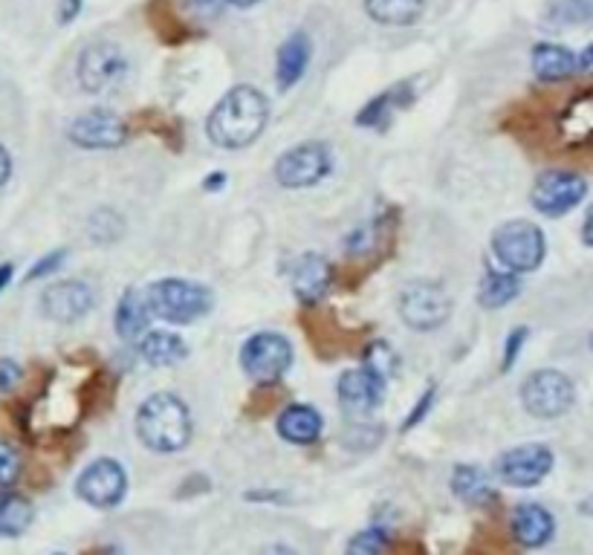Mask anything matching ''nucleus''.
Wrapping results in <instances>:
<instances>
[{
  "label": "nucleus",
  "mask_w": 593,
  "mask_h": 555,
  "mask_svg": "<svg viewBox=\"0 0 593 555\" xmlns=\"http://www.w3.org/2000/svg\"><path fill=\"white\" fill-rule=\"evenodd\" d=\"M432 403H434V390H426V397H423V403H419L417 408H414L412 419H405L403 432H408V428H412V426H417L419 419H423V414H426V408H428V405H432Z\"/></svg>",
  "instance_id": "nucleus-35"
},
{
  "label": "nucleus",
  "mask_w": 593,
  "mask_h": 555,
  "mask_svg": "<svg viewBox=\"0 0 593 555\" xmlns=\"http://www.w3.org/2000/svg\"><path fill=\"white\" fill-rule=\"evenodd\" d=\"M330 264L322 255L307 252L298 258L296 269H293V293L302 304H318L330 289Z\"/></svg>",
  "instance_id": "nucleus-16"
},
{
  "label": "nucleus",
  "mask_w": 593,
  "mask_h": 555,
  "mask_svg": "<svg viewBox=\"0 0 593 555\" xmlns=\"http://www.w3.org/2000/svg\"><path fill=\"white\" fill-rule=\"evenodd\" d=\"M365 9L374 21L388 27H408L423 14L426 0H365Z\"/></svg>",
  "instance_id": "nucleus-24"
},
{
  "label": "nucleus",
  "mask_w": 593,
  "mask_h": 555,
  "mask_svg": "<svg viewBox=\"0 0 593 555\" xmlns=\"http://www.w3.org/2000/svg\"><path fill=\"white\" fill-rule=\"evenodd\" d=\"M339 403L345 405V412L350 414H368L374 412L376 405L383 403L385 397V379H379L376 374H370L368 368L345 370L339 376Z\"/></svg>",
  "instance_id": "nucleus-15"
},
{
  "label": "nucleus",
  "mask_w": 593,
  "mask_h": 555,
  "mask_svg": "<svg viewBox=\"0 0 593 555\" xmlns=\"http://www.w3.org/2000/svg\"><path fill=\"white\" fill-rule=\"evenodd\" d=\"M29 524H32V506L27 501L14 498V495L0 498V538L21 535Z\"/></svg>",
  "instance_id": "nucleus-26"
},
{
  "label": "nucleus",
  "mask_w": 593,
  "mask_h": 555,
  "mask_svg": "<svg viewBox=\"0 0 593 555\" xmlns=\"http://www.w3.org/2000/svg\"><path fill=\"white\" fill-rule=\"evenodd\" d=\"M70 139L81 148L90 151H105V148H119L128 139V128L116 113L110 110H90L81 113L76 122L70 125Z\"/></svg>",
  "instance_id": "nucleus-14"
},
{
  "label": "nucleus",
  "mask_w": 593,
  "mask_h": 555,
  "mask_svg": "<svg viewBox=\"0 0 593 555\" xmlns=\"http://www.w3.org/2000/svg\"><path fill=\"white\" fill-rule=\"evenodd\" d=\"M278 434L287 443H298V446L316 443L318 434H322V417H318V412H313L310 405H289L278 417Z\"/></svg>",
  "instance_id": "nucleus-19"
},
{
  "label": "nucleus",
  "mask_w": 593,
  "mask_h": 555,
  "mask_svg": "<svg viewBox=\"0 0 593 555\" xmlns=\"http://www.w3.org/2000/svg\"><path fill=\"white\" fill-rule=\"evenodd\" d=\"M137 434L154 452H162V455L180 452L191 437V417H188L186 403L174 394L148 397L137 414Z\"/></svg>",
  "instance_id": "nucleus-2"
},
{
  "label": "nucleus",
  "mask_w": 593,
  "mask_h": 555,
  "mask_svg": "<svg viewBox=\"0 0 593 555\" xmlns=\"http://www.w3.org/2000/svg\"><path fill=\"white\" fill-rule=\"evenodd\" d=\"M61 260H65V252H50L43 260H38L36 267L29 269L27 281H36V278H43V275L56 272V269L61 267Z\"/></svg>",
  "instance_id": "nucleus-31"
},
{
  "label": "nucleus",
  "mask_w": 593,
  "mask_h": 555,
  "mask_svg": "<svg viewBox=\"0 0 593 555\" xmlns=\"http://www.w3.org/2000/svg\"><path fill=\"white\" fill-rule=\"evenodd\" d=\"M18 475H21V460H18V452H14L9 443L0 440V489L14 486Z\"/></svg>",
  "instance_id": "nucleus-29"
},
{
  "label": "nucleus",
  "mask_w": 593,
  "mask_h": 555,
  "mask_svg": "<svg viewBox=\"0 0 593 555\" xmlns=\"http://www.w3.org/2000/svg\"><path fill=\"white\" fill-rule=\"evenodd\" d=\"M553 469V452L538 443L510 448L498 460V475L510 486H535Z\"/></svg>",
  "instance_id": "nucleus-12"
},
{
  "label": "nucleus",
  "mask_w": 593,
  "mask_h": 555,
  "mask_svg": "<svg viewBox=\"0 0 593 555\" xmlns=\"http://www.w3.org/2000/svg\"><path fill=\"white\" fill-rule=\"evenodd\" d=\"M145 304L154 318L171 321V325H191L195 318L206 316L211 310V293L200 284L180 281V278H166L148 287Z\"/></svg>",
  "instance_id": "nucleus-3"
},
{
  "label": "nucleus",
  "mask_w": 593,
  "mask_h": 555,
  "mask_svg": "<svg viewBox=\"0 0 593 555\" xmlns=\"http://www.w3.org/2000/svg\"><path fill=\"white\" fill-rule=\"evenodd\" d=\"M533 70L542 81H562L567 79L576 67V56L571 50H564L559 43H535L533 47Z\"/></svg>",
  "instance_id": "nucleus-20"
},
{
  "label": "nucleus",
  "mask_w": 593,
  "mask_h": 555,
  "mask_svg": "<svg viewBox=\"0 0 593 555\" xmlns=\"http://www.w3.org/2000/svg\"><path fill=\"white\" fill-rule=\"evenodd\" d=\"M267 119L269 105L264 93L255 87H235L217 101L206 130H209L211 142L220 148H246L260 137V130L267 128Z\"/></svg>",
  "instance_id": "nucleus-1"
},
{
  "label": "nucleus",
  "mask_w": 593,
  "mask_h": 555,
  "mask_svg": "<svg viewBox=\"0 0 593 555\" xmlns=\"http://www.w3.org/2000/svg\"><path fill=\"white\" fill-rule=\"evenodd\" d=\"M93 310V289L81 281H61L43 289L41 313L58 325H76Z\"/></svg>",
  "instance_id": "nucleus-13"
},
{
  "label": "nucleus",
  "mask_w": 593,
  "mask_h": 555,
  "mask_svg": "<svg viewBox=\"0 0 593 555\" xmlns=\"http://www.w3.org/2000/svg\"><path fill=\"white\" fill-rule=\"evenodd\" d=\"M544 249L542 229L530 220H510L492 238V252L510 272H533L544 260Z\"/></svg>",
  "instance_id": "nucleus-4"
},
{
  "label": "nucleus",
  "mask_w": 593,
  "mask_h": 555,
  "mask_svg": "<svg viewBox=\"0 0 593 555\" xmlns=\"http://www.w3.org/2000/svg\"><path fill=\"white\" fill-rule=\"evenodd\" d=\"M79 9H81V0H65V3H61V9H58V21L70 23L72 18L79 14Z\"/></svg>",
  "instance_id": "nucleus-36"
},
{
  "label": "nucleus",
  "mask_w": 593,
  "mask_h": 555,
  "mask_svg": "<svg viewBox=\"0 0 593 555\" xmlns=\"http://www.w3.org/2000/svg\"><path fill=\"white\" fill-rule=\"evenodd\" d=\"M448 313H452V301L441 284L412 281L399 293V318L412 330H434L446 325Z\"/></svg>",
  "instance_id": "nucleus-5"
},
{
  "label": "nucleus",
  "mask_w": 593,
  "mask_h": 555,
  "mask_svg": "<svg viewBox=\"0 0 593 555\" xmlns=\"http://www.w3.org/2000/svg\"><path fill=\"white\" fill-rule=\"evenodd\" d=\"M310 65V38L304 32H293L278 50V65H275V76H278V87L289 90L293 85H298Z\"/></svg>",
  "instance_id": "nucleus-18"
},
{
  "label": "nucleus",
  "mask_w": 593,
  "mask_h": 555,
  "mask_svg": "<svg viewBox=\"0 0 593 555\" xmlns=\"http://www.w3.org/2000/svg\"><path fill=\"white\" fill-rule=\"evenodd\" d=\"M9 174H12V159H9L7 148L0 145V186L9 180Z\"/></svg>",
  "instance_id": "nucleus-37"
},
{
  "label": "nucleus",
  "mask_w": 593,
  "mask_h": 555,
  "mask_svg": "<svg viewBox=\"0 0 593 555\" xmlns=\"http://www.w3.org/2000/svg\"><path fill=\"white\" fill-rule=\"evenodd\" d=\"M452 489H455L457 498L475 506H484L495 498L486 475L481 469H475V466H457L455 475H452Z\"/></svg>",
  "instance_id": "nucleus-25"
},
{
  "label": "nucleus",
  "mask_w": 593,
  "mask_h": 555,
  "mask_svg": "<svg viewBox=\"0 0 593 555\" xmlns=\"http://www.w3.org/2000/svg\"><path fill=\"white\" fill-rule=\"evenodd\" d=\"M9 278H12V267H9V264H7V267H0V289L7 287Z\"/></svg>",
  "instance_id": "nucleus-39"
},
{
  "label": "nucleus",
  "mask_w": 593,
  "mask_h": 555,
  "mask_svg": "<svg viewBox=\"0 0 593 555\" xmlns=\"http://www.w3.org/2000/svg\"><path fill=\"white\" fill-rule=\"evenodd\" d=\"M226 3H231V7H238V9H246V7H255V3H260V0H226Z\"/></svg>",
  "instance_id": "nucleus-40"
},
{
  "label": "nucleus",
  "mask_w": 593,
  "mask_h": 555,
  "mask_svg": "<svg viewBox=\"0 0 593 555\" xmlns=\"http://www.w3.org/2000/svg\"><path fill=\"white\" fill-rule=\"evenodd\" d=\"M385 547H388V529L370 527L347 544V555H383Z\"/></svg>",
  "instance_id": "nucleus-28"
},
{
  "label": "nucleus",
  "mask_w": 593,
  "mask_h": 555,
  "mask_svg": "<svg viewBox=\"0 0 593 555\" xmlns=\"http://www.w3.org/2000/svg\"><path fill=\"white\" fill-rule=\"evenodd\" d=\"M125 489H128V477L116 460L90 463L76 484L79 498L96 509H113L125 498Z\"/></svg>",
  "instance_id": "nucleus-11"
},
{
  "label": "nucleus",
  "mask_w": 593,
  "mask_h": 555,
  "mask_svg": "<svg viewBox=\"0 0 593 555\" xmlns=\"http://www.w3.org/2000/svg\"><path fill=\"white\" fill-rule=\"evenodd\" d=\"M139 354L154 368H168V365H177V361L186 359V341L168 330L148 333L142 345H139Z\"/></svg>",
  "instance_id": "nucleus-22"
},
{
  "label": "nucleus",
  "mask_w": 593,
  "mask_h": 555,
  "mask_svg": "<svg viewBox=\"0 0 593 555\" xmlns=\"http://www.w3.org/2000/svg\"><path fill=\"white\" fill-rule=\"evenodd\" d=\"M556 521L538 504H524L513 513V535L524 547H544L553 538Z\"/></svg>",
  "instance_id": "nucleus-17"
},
{
  "label": "nucleus",
  "mask_w": 593,
  "mask_h": 555,
  "mask_svg": "<svg viewBox=\"0 0 593 555\" xmlns=\"http://www.w3.org/2000/svg\"><path fill=\"white\" fill-rule=\"evenodd\" d=\"M591 9H593V0H571V3L564 7V21L587 23L591 21Z\"/></svg>",
  "instance_id": "nucleus-32"
},
{
  "label": "nucleus",
  "mask_w": 593,
  "mask_h": 555,
  "mask_svg": "<svg viewBox=\"0 0 593 555\" xmlns=\"http://www.w3.org/2000/svg\"><path fill=\"white\" fill-rule=\"evenodd\" d=\"M18 379H21V368L9 359L0 361V390H9Z\"/></svg>",
  "instance_id": "nucleus-34"
},
{
  "label": "nucleus",
  "mask_w": 593,
  "mask_h": 555,
  "mask_svg": "<svg viewBox=\"0 0 593 555\" xmlns=\"http://www.w3.org/2000/svg\"><path fill=\"white\" fill-rule=\"evenodd\" d=\"M521 403L535 419H556L573 405V383L559 370H535L521 385Z\"/></svg>",
  "instance_id": "nucleus-6"
},
{
  "label": "nucleus",
  "mask_w": 593,
  "mask_h": 555,
  "mask_svg": "<svg viewBox=\"0 0 593 555\" xmlns=\"http://www.w3.org/2000/svg\"><path fill=\"white\" fill-rule=\"evenodd\" d=\"M521 293V278L518 272H501V269L486 267L484 281H481V289H477V301L484 304L486 310H495V307H504V304L513 301Z\"/></svg>",
  "instance_id": "nucleus-23"
},
{
  "label": "nucleus",
  "mask_w": 593,
  "mask_h": 555,
  "mask_svg": "<svg viewBox=\"0 0 593 555\" xmlns=\"http://www.w3.org/2000/svg\"><path fill=\"white\" fill-rule=\"evenodd\" d=\"M148 304H145L142 293L137 289H128L119 301V310H116V333L122 336L125 341H137L145 330H148Z\"/></svg>",
  "instance_id": "nucleus-21"
},
{
  "label": "nucleus",
  "mask_w": 593,
  "mask_h": 555,
  "mask_svg": "<svg viewBox=\"0 0 593 555\" xmlns=\"http://www.w3.org/2000/svg\"><path fill=\"white\" fill-rule=\"evenodd\" d=\"M128 76V58L116 43H90L79 56V85L87 93L113 90Z\"/></svg>",
  "instance_id": "nucleus-8"
},
{
  "label": "nucleus",
  "mask_w": 593,
  "mask_h": 555,
  "mask_svg": "<svg viewBox=\"0 0 593 555\" xmlns=\"http://www.w3.org/2000/svg\"><path fill=\"white\" fill-rule=\"evenodd\" d=\"M394 101H397V93H394V90H391V93H383L379 99L370 101L368 108L362 110L356 122H359V125H376L379 119H383V116L391 113V108H394Z\"/></svg>",
  "instance_id": "nucleus-30"
},
{
  "label": "nucleus",
  "mask_w": 593,
  "mask_h": 555,
  "mask_svg": "<svg viewBox=\"0 0 593 555\" xmlns=\"http://www.w3.org/2000/svg\"><path fill=\"white\" fill-rule=\"evenodd\" d=\"M260 555H298V553H296V549L284 547V544H275V547H267Z\"/></svg>",
  "instance_id": "nucleus-38"
},
{
  "label": "nucleus",
  "mask_w": 593,
  "mask_h": 555,
  "mask_svg": "<svg viewBox=\"0 0 593 555\" xmlns=\"http://www.w3.org/2000/svg\"><path fill=\"white\" fill-rule=\"evenodd\" d=\"M293 365V347L278 333H258L240 350V368L255 383H275Z\"/></svg>",
  "instance_id": "nucleus-7"
},
{
  "label": "nucleus",
  "mask_w": 593,
  "mask_h": 555,
  "mask_svg": "<svg viewBox=\"0 0 593 555\" xmlns=\"http://www.w3.org/2000/svg\"><path fill=\"white\" fill-rule=\"evenodd\" d=\"M330 171V153L325 145L307 142L284 153L275 166V180L284 188H310L322 182Z\"/></svg>",
  "instance_id": "nucleus-10"
},
{
  "label": "nucleus",
  "mask_w": 593,
  "mask_h": 555,
  "mask_svg": "<svg viewBox=\"0 0 593 555\" xmlns=\"http://www.w3.org/2000/svg\"><path fill=\"white\" fill-rule=\"evenodd\" d=\"M362 368H368L370 374H376L379 379H388L394 370H397V356L391 350L388 345L383 341H376V345L368 347V354H365V365Z\"/></svg>",
  "instance_id": "nucleus-27"
},
{
  "label": "nucleus",
  "mask_w": 593,
  "mask_h": 555,
  "mask_svg": "<svg viewBox=\"0 0 593 555\" xmlns=\"http://www.w3.org/2000/svg\"><path fill=\"white\" fill-rule=\"evenodd\" d=\"M524 341H527V330H524V327H521V330L510 333V339H506V356H504V365H501V368L504 370L513 368L515 356H518V350H521V345H524Z\"/></svg>",
  "instance_id": "nucleus-33"
},
{
  "label": "nucleus",
  "mask_w": 593,
  "mask_h": 555,
  "mask_svg": "<svg viewBox=\"0 0 593 555\" xmlns=\"http://www.w3.org/2000/svg\"><path fill=\"white\" fill-rule=\"evenodd\" d=\"M587 182L573 171H547L533 186V206L547 217H562L585 200Z\"/></svg>",
  "instance_id": "nucleus-9"
}]
</instances>
